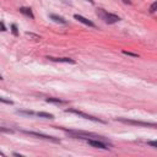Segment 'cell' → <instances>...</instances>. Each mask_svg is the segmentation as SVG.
<instances>
[{"mask_svg":"<svg viewBox=\"0 0 157 157\" xmlns=\"http://www.w3.org/2000/svg\"><path fill=\"white\" fill-rule=\"evenodd\" d=\"M96 14H97L98 17H101L103 21L106 24H108V25H113V24H117V22L120 21V17L119 16H117L114 14H111V12H107L103 9H97Z\"/></svg>","mask_w":157,"mask_h":157,"instance_id":"cell-1","label":"cell"},{"mask_svg":"<svg viewBox=\"0 0 157 157\" xmlns=\"http://www.w3.org/2000/svg\"><path fill=\"white\" fill-rule=\"evenodd\" d=\"M65 112H66V113H72V114H76V115H78V117L84 118V119H87V120H92V122H96V123H102V124H106V122H104V120H102V119H100V118H96V117H93V115H90V114H87V113H85V112L77 111V109H74V108H69V109H66Z\"/></svg>","mask_w":157,"mask_h":157,"instance_id":"cell-2","label":"cell"},{"mask_svg":"<svg viewBox=\"0 0 157 157\" xmlns=\"http://www.w3.org/2000/svg\"><path fill=\"white\" fill-rule=\"evenodd\" d=\"M115 120L122 122L125 124H130V125H136V127H145V128H156L157 125L155 123H149V122H141V120H133V119H125V118H117Z\"/></svg>","mask_w":157,"mask_h":157,"instance_id":"cell-3","label":"cell"},{"mask_svg":"<svg viewBox=\"0 0 157 157\" xmlns=\"http://www.w3.org/2000/svg\"><path fill=\"white\" fill-rule=\"evenodd\" d=\"M21 133L26 134V135H30V136H34V137H38V139H43V140H49V141H53V143H60V140L56 139L54 136H50V135H47V134H43V133H37V131H30V130H20Z\"/></svg>","mask_w":157,"mask_h":157,"instance_id":"cell-4","label":"cell"},{"mask_svg":"<svg viewBox=\"0 0 157 157\" xmlns=\"http://www.w3.org/2000/svg\"><path fill=\"white\" fill-rule=\"evenodd\" d=\"M86 143H87L90 146L96 147V149H101V150H108V149H111V147H109L111 144H109V143L107 144L106 141H102V140H97V139H87Z\"/></svg>","mask_w":157,"mask_h":157,"instance_id":"cell-5","label":"cell"},{"mask_svg":"<svg viewBox=\"0 0 157 157\" xmlns=\"http://www.w3.org/2000/svg\"><path fill=\"white\" fill-rule=\"evenodd\" d=\"M74 18H75V20H77L78 22H81V24H84V25L88 26V27H96V25L91 21V20H88V18H86V17L81 16V15H77V14H75V15H74Z\"/></svg>","mask_w":157,"mask_h":157,"instance_id":"cell-6","label":"cell"},{"mask_svg":"<svg viewBox=\"0 0 157 157\" xmlns=\"http://www.w3.org/2000/svg\"><path fill=\"white\" fill-rule=\"evenodd\" d=\"M47 59L52 62H58V63H68V64H75V60L70 58H53V56H48Z\"/></svg>","mask_w":157,"mask_h":157,"instance_id":"cell-7","label":"cell"},{"mask_svg":"<svg viewBox=\"0 0 157 157\" xmlns=\"http://www.w3.org/2000/svg\"><path fill=\"white\" fill-rule=\"evenodd\" d=\"M46 102L48 103H54V104H66L68 102L64 100H60V98H54V97H49L46 100Z\"/></svg>","mask_w":157,"mask_h":157,"instance_id":"cell-8","label":"cell"},{"mask_svg":"<svg viewBox=\"0 0 157 157\" xmlns=\"http://www.w3.org/2000/svg\"><path fill=\"white\" fill-rule=\"evenodd\" d=\"M20 12L24 14L27 17H30V18H34V15H33V12L30 8H20Z\"/></svg>","mask_w":157,"mask_h":157,"instance_id":"cell-9","label":"cell"},{"mask_svg":"<svg viewBox=\"0 0 157 157\" xmlns=\"http://www.w3.org/2000/svg\"><path fill=\"white\" fill-rule=\"evenodd\" d=\"M54 22H58V24H63V25H65L66 24V20L65 18H63L62 16H58V15H54V14H52L50 16H49Z\"/></svg>","mask_w":157,"mask_h":157,"instance_id":"cell-10","label":"cell"},{"mask_svg":"<svg viewBox=\"0 0 157 157\" xmlns=\"http://www.w3.org/2000/svg\"><path fill=\"white\" fill-rule=\"evenodd\" d=\"M36 115L39 118H44V119H54V115L50 113H47V112H38V113H36Z\"/></svg>","mask_w":157,"mask_h":157,"instance_id":"cell-11","label":"cell"},{"mask_svg":"<svg viewBox=\"0 0 157 157\" xmlns=\"http://www.w3.org/2000/svg\"><path fill=\"white\" fill-rule=\"evenodd\" d=\"M18 114H22V115H28V117H32V115H36V113L33 111H17Z\"/></svg>","mask_w":157,"mask_h":157,"instance_id":"cell-12","label":"cell"},{"mask_svg":"<svg viewBox=\"0 0 157 157\" xmlns=\"http://www.w3.org/2000/svg\"><path fill=\"white\" fill-rule=\"evenodd\" d=\"M156 9H157V2H153L152 5H151V8H150V14H155Z\"/></svg>","mask_w":157,"mask_h":157,"instance_id":"cell-13","label":"cell"},{"mask_svg":"<svg viewBox=\"0 0 157 157\" xmlns=\"http://www.w3.org/2000/svg\"><path fill=\"white\" fill-rule=\"evenodd\" d=\"M122 53L125 54V55H128V56H133V58H137V56H139L136 53H131V52H127V50H123Z\"/></svg>","mask_w":157,"mask_h":157,"instance_id":"cell-14","label":"cell"},{"mask_svg":"<svg viewBox=\"0 0 157 157\" xmlns=\"http://www.w3.org/2000/svg\"><path fill=\"white\" fill-rule=\"evenodd\" d=\"M0 102H3V103H5V104H12V103H14L12 101L8 100V98H4V97H0Z\"/></svg>","mask_w":157,"mask_h":157,"instance_id":"cell-15","label":"cell"},{"mask_svg":"<svg viewBox=\"0 0 157 157\" xmlns=\"http://www.w3.org/2000/svg\"><path fill=\"white\" fill-rule=\"evenodd\" d=\"M11 30H12V33H14L15 36H17V34H18V31H17V26H16L15 24H12V25H11Z\"/></svg>","mask_w":157,"mask_h":157,"instance_id":"cell-16","label":"cell"},{"mask_svg":"<svg viewBox=\"0 0 157 157\" xmlns=\"http://www.w3.org/2000/svg\"><path fill=\"white\" fill-rule=\"evenodd\" d=\"M0 131L9 133V134H12V133H14V130H12V129H6V128H0Z\"/></svg>","mask_w":157,"mask_h":157,"instance_id":"cell-17","label":"cell"},{"mask_svg":"<svg viewBox=\"0 0 157 157\" xmlns=\"http://www.w3.org/2000/svg\"><path fill=\"white\" fill-rule=\"evenodd\" d=\"M147 145H150L151 147H153V149H157V144H156V141H147L146 143Z\"/></svg>","mask_w":157,"mask_h":157,"instance_id":"cell-18","label":"cell"},{"mask_svg":"<svg viewBox=\"0 0 157 157\" xmlns=\"http://www.w3.org/2000/svg\"><path fill=\"white\" fill-rule=\"evenodd\" d=\"M123 3H125V4H131V2H130V0H123Z\"/></svg>","mask_w":157,"mask_h":157,"instance_id":"cell-19","label":"cell"},{"mask_svg":"<svg viewBox=\"0 0 157 157\" xmlns=\"http://www.w3.org/2000/svg\"><path fill=\"white\" fill-rule=\"evenodd\" d=\"M14 156H20V157H22L21 153H16V152H14Z\"/></svg>","mask_w":157,"mask_h":157,"instance_id":"cell-20","label":"cell"},{"mask_svg":"<svg viewBox=\"0 0 157 157\" xmlns=\"http://www.w3.org/2000/svg\"><path fill=\"white\" fill-rule=\"evenodd\" d=\"M0 156H5V153H4V152H2V151H0Z\"/></svg>","mask_w":157,"mask_h":157,"instance_id":"cell-21","label":"cell"},{"mask_svg":"<svg viewBox=\"0 0 157 157\" xmlns=\"http://www.w3.org/2000/svg\"><path fill=\"white\" fill-rule=\"evenodd\" d=\"M87 2H90L91 4H93V0H87Z\"/></svg>","mask_w":157,"mask_h":157,"instance_id":"cell-22","label":"cell"},{"mask_svg":"<svg viewBox=\"0 0 157 157\" xmlns=\"http://www.w3.org/2000/svg\"><path fill=\"white\" fill-rule=\"evenodd\" d=\"M2 80H4V78H3V76H0V81H2Z\"/></svg>","mask_w":157,"mask_h":157,"instance_id":"cell-23","label":"cell"}]
</instances>
